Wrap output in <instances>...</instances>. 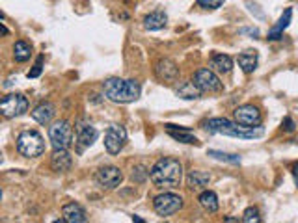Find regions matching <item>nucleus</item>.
I'll return each instance as SVG.
<instances>
[{
    "label": "nucleus",
    "instance_id": "f257e3e1",
    "mask_svg": "<svg viewBox=\"0 0 298 223\" xmlns=\"http://www.w3.org/2000/svg\"><path fill=\"white\" fill-rule=\"evenodd\" d=\"M149 179L160 190H174L179 188L181 181H183V166L179 160L175 158H160L155 162V166L149 171Z\"/></svg>",
    "mask_w": 298,
    "mask_h": 223
},
{
    "label": "nucleus",
    "instance_id": "f03ea898",
    "mask_svg": "<svg viewBox=\"0 0 298 223\" xmlns=\"http://www.w3.org/2000/svg\"><path fill=\"white\" fill-rule=\"evenodd\" d=\"M103 93L108 101L116 104H129L138 101L142 87L136 80H125V78H107L103 82Z\"/></svg>",
    "mask_w": 298,
    "mask_h": 223
},
{
    "label": "nucleus",
    "instance_id": "7ed1b4c3",
    "mask_svg": "<svg viewBox=\"0 0 298 223\" xmlns=\"http://www.w3.org/2000/svg\"><path fill=\"white\" fill-rule=\"evenodd\" d=\"M203 127L209 132H215V134H224V136H233V138H242V140H256V138H261L265 134V128L261 125L257 127H242L239 123H233L226 117H212V119H207L203 123Z\"/></svg>",
    "mask_w": 298,
    "mask_h": 223
},
{
    "label": "nucleus",
    "instance_id": "20e7f679",
    "mask_svg": "<svg viewBox=\"0 0 298 223\" xmlns=\"http://www.w3.org/2000/svg\"><path fill=\"white\" fill-rule=\"evenodd\" d=\"M17 151L21 152L25 158L41 157L43 152H45L43 136L37 130H23L17 136Z\"/></svg>",
    "mask_w": 298,
    "mask_h": 223
},
{
    "label": "nucleus",
    "instance_id": "39448f33",
    "mask_svg": "<svg viewBox=\"0 0 298 223\" xmlns=\"http://www.w3.org/2000/svg\"><path fill=\"white\" fill-rule=\"evenodd\" d=\"M153 208L159 216L170 218V216H174L175 212H179L181 208H183V197L177 195V193L164 192L153 199Z\"/></svg>",
    "mask_w": 298,
    "mask_h": 223
},
{
    "label": "nucleus",
    "instance_id": "423d86ee",
    "mask_svg": "<svg viewBox=\"0 0 298 223\" xmlns=\"http://www.w3.org/2000/svg\"><path fill=\"white\" fill-rule=\"evenodd\" d=\"M97 138L99 130L93 125H90L84 119L75 123V147H77V152H84L86 149H90L97 142Z\"/></svg>",
    "mask_w": 298,
    "mask_h": 223
},
{
    "label": "nucleus",
    "instance_id": "0eeeda50",
    "mask_svg": "<svg viewBox=\"0 0 298 223\" xmlns=\"http://www.w3.org/2000/svg\"><path fill=\"white\" fill-rule=\"evenodd\" d=\"M192 82L200 87L201 93H220L224 90V84H222L218 75L212 71L211 67H203L200 71H196Z\"/></svg>",
    "mask_w": 298,
    "mask_h": 223
},
{
    "label": "nucleus",
    "instance_id": "6e6552de",
    "mask_svg": "<svg viewBox=\"0 0 298 223\" xmlns=\"http://www.w3.org/2000/svg\"><path fill=\"white\" fill-rule=\"evenodd\" d=\"M49 140L52 149H69L73 143V128L67 121H56L49 128Z\"/></svg>",
    "mask_w": 298,
    "mask_h": 223
},
{
    "label": "nucleus",
    "instance_id": "1a4fd4ad",
    "mask_svg": "<svg viewBox=\"0 0 298 223\" xmlns=\"http://www.w3.org/2000/svg\"><path fill=\"white\" fill-rule=\"evenodd\" d=\"M26 110H28V99L23 93H10V95H6L2 99V102H0V112L8 119L23 116Z\"/></svg>",
    "mask_w": 298,
    "mask_h": 223
},
{
    "label": "nucleus",
    "instance_id": "9d476101",
    "mask_svg": "<svg viewBox=\"0 0 298 223\" xmlns=\"http://www.w3.org/2000/svg\"><path fill=\"white\" fill-rule=\"evenodd\" d=\"M127 145V130L121 125H112L108 127L104 134V149L108 154H119V151Z\"/></svg>",
    "mask_w": 298,
    "mask_h": 223
},
{
    "label": "nucleus",
    "instance_id": "9b49d317",
    "mask_svg": "<svg viewBox=\"0 0 298 223\" xmlns=\"http://www.w3.org/2000/svg\"><path fill=\"white\" fill-rule=\"evenodd\" d=\"M95 181L104 190H114L123 183V173L116 166H104L95 173Z\"/></svg>",
    "mask_w": 298,
    "mask_h": 223
},
{
    "label": "nucleus",
    "instance_id": "f8f14e48",
    "mask_svg": "<svg viewBox=\"0 0 298 223\" xmlns=\"http://www.w3.org/2000/svg\"><path fill=\"white\" fill-rule=\"evenodd\" d=\"M233 117H235V121L242 127H257V125H261V112L257 110L253 104H242V106L235 108L233 112Z\"/></svg>",
    "mask_w": 298,
    "mask_h": 223
},
{
    "label": "nucleus",
    "instance_id": "ddd939ff",
    "mask_svg": "<svg viewBox=\"0 0 298 223\" xmlns=\"http://www.w3.org/2000/svg\"><path fill=\"white\" fill-rule=\"evenodd\" d=\"M155 75H157V78H159L162 84H174V82H177V78H179V67H177V63H175L174 60L164 58V60L157 61V65H155Z\"/></svg>",
    "mask_w": 298,
    "mask_h": 223
},
{
    "label": "nucleus",
    "instance_id": "4468645a",
    "mask_svg": "<svg viewBox=\"0 0 298 223\" xmlns=\"http://www.w3.org/2000/svg\"><path fill=\"white\" fill-rule=\"evenodd\" d=\"M73 166V157L67 152V149H54L51 157V167L52 171L56 173H66L69 171Z\"/></svg>",
    "mask_w": 298,
    "mask_h": 223
},
{
    "label": "nucleus",
    "instance_id": "2eb2a0df",
    "mask_svg": "<svg viewBox=\"0 0 298 223\" xmlns=\"http://www.w3.org/2000/svg\"><path fill=\"white\" fill-rule=\"evenodd\" d=\"M166 130H168V134H170L174 140H177V142L181 143H188V145H200V142H198V138L194 136L190 132V128L186 127H177V125H172V123H168V125H164Z\"/></svg>",
    "mask_w": 298,
    "mask_h": 223
},
{
    "label": "nucleus",
    "instance_id": "dca6fc26",
    "mask_svg": "<svg viewBox=\"0 0 298 223\" xmlns=\"http://www.w3.org/2000/svg\"><path fill=\"white\" fill-rule=\"evenodd\" d=\"M211 183V175L205 171H200V169H192L186 177V184L190 188L192 192H203Z\"/></svg>",
    "mask_w": 298,
    "mask_h": 223
},
{
    "label": "nucleus",
    "instance_id": "f3484780",
    "mask_svg": "<svg viewBox=\"0 0 298 223\" xmlns=\"http://www.w3.org/2000/svg\"><path fill=\"white\" fill-rule=\"evenodd\" d=\"M62 216L66 219V223H84L88 221L86 210L78 203H67L62 208Z\"/></svg>",
    "mask_w": 298,
    "mask_h": 223
},
{
    "label": "nucleus",
    "instance_id": "a211bd4d",
    "mask_svg": "<svg viewBox=\"0 0 298 223\" xmlns=\"http://www.w3.org/2000/svg\"><path fill=\"white\" fill-rule=\"evenodd\" d=\"M54 116H56V106L52 102H41V104H37L34 108V112H32V117L39 125H49L54 119Z\"/></svg>",
    "mask_w": 298,
    "mask_h": 223
},
{
    "label": "nucleus",
    "instance_id": "6ab92c4d",
    "mask_svg": "<svg viewBox=\"0 0 298 223\" xmlns=\"http://www.w3.org/2000/svg\"><path fill=\"white\" fill-rule=\"evenodd\" d=\"M209 67H211L215 73H220V75H227L231 73L233 69V60L231 56L227 54H215L209 61Z\"/></svg>",
    "mask_w": 298,
    "mask_h": 223
},
{
    "label": "nucleus",
    "instance_id": "aec40b11",
    "mask_svg": "<svg viewBox=\"0 0 298 223\" xmlns=\"http://www.w3.org/2000/svg\"><path fill=\"white\" fill-rule=\"evenodd\" d=\"M291 19H293V10H291V8H287V10L283 11V15L280 17V20H278V25L274 26L272 30L268 32V39H270V41L282 39L283 30H285V28H287V26L291 25Z\"/></svg>",
    "mask_w": 298,
    "mask_h": 223
},
{
    "label": "nucleus",
    "instance_id": "412c9836",
    "mask_svg": "<svg viewBox=\"0 0 298 223\" xmlns=\"http://www.w3.org/2000/svg\"><path fill=\"white\" fill-rule=\"evenodd\" d=\"M237 61H239V67H241L246 75H252V73L257 69V52L256 51L241 52L239 58H237Z\"/></svg>",
    "mask_w": 298,
    "mask_h": 223
},
{
    "label": "nucleus",
    "instance_id": "4be33fe9",
    "mask_svg": "<svg viewBox=\"0 0 298 223\" xmlns=\"http://www.w3.org/2000/svg\"><path fill=\"white\" fill-rule=\"evenodd\" d=\"M168 23V17H166L164 11H153V13H149L145 15L144 19V28L145 30H162Z\"/></svg>",
    "mask_w": 298,
    "mask_h": 223
},
{
    "label": "nucleus",
    "instance_id": "5701e85b",
    "mask_svg": "<svg viewBox=\"0 0 298 223\" xmlns=\"http://www.w3.org/2000/svg\"><path fill=\"white\" fill-rule=\"evenodd\" d=\"M198 201H200L201 208L205 210V212L209 214H215L216 210H218V197H216V193L211 192V190H203V192L200 193V197H198Z\"/></svg>",
    "mask_w": 298,
    "mask_h": 223
},
{
    "label": "nucleus",
    "instance_id": "b1692460",
    "mask_svg": "<svg viewBox=\"0 0 298 223\" xmlns=\"http://www.w3.org/2000/svg\"><path fill=\"white\" fill-rule=\"evenodd\" d=\"M175 93H177V97L185 99V101H196V99L201 97V90L196 86L194 82H183V84H179Z\"/></svg>",
    "mask_w": 298,
    "mask_h": 223
},
{
    "label": "nucleus",
    "instance_id": "393cba45",
    "mask_svg": "<svg viewBox=\"0 0 298 223\" xmlns=\"http://www.w3.org/2000/svg\"><path fill=\"white\" fill-rule=\"evenodd\" d=\"M32 56V47L26 43V41H17L15 45H13V58H15V61H26L30 60Z\"/></svg>",
    "mask_w": 298,
    "mask_h": 223
},
{
    "label": "nucleus",
    "instance_id": "a878e982",
    "mask_svg": "<svg viewBox=\"0 0 298 223\" xmlns=\"http://www.w3.org/2000/svg\"><path fill=\"white\" fill-rule=\"evenodd\" d=\"M209 157L216 158V160H222V162H227V164L241 162V157H237V154H227V152H222V151H209Z\"/></svg>",
    "mask_w": 298,
    "mask_h": 223
},
{
    "label": "nucleus",
    "instance_id": "bb28decb",
    "mask_svg": "<svg viewBox=\"0 0 298 223\" xmlns=\"http://www.w3.org/2000/svg\"><path fill=\"white\" fill-rule=\"evenodd\" d=\"M242 221L244 223H261V216H259V210L256 207H250L244 210L242 214Z\"/></svg>",
    "mask_w": 298,
    "mask_h": 223
},
{
    "label": "nucleus",
    "instance_id": "cd10ccee",
    "mask_svg": "<svg viewBox=\"0 0 298 223\" xmlns=\"http://www.w3.org/2000/svg\"><path fill=\"white\" fill-rule=\"evenodd\" d=\"M131 179H133L134 183H144L145 179H147V171H145L144 166H136L131 173Z\"/></svg>",
    "mask_w": 298,
    "mask_h": 223
},
{
    "label": "nucleus",
    "instance_id": "c85d7f7f",
    "mask_svg": "<svg viewBox=\"0 0 298 223\" xmlns=\"http://www.w3.org/2000/svg\"><path fill=\"white\" fill-rule=\"evenodd\" d=\"M224 4V0H198V6L203 10H218Z\"/></svg>",
    "mask_w": 298,
    "mask_h": 223
},
{
    "label": "nucleus",
    "instance_id": "c756f323",
    "mask_svg": "<svg viewBox=\"0 0 298 223\" xmlns=\"http://www.w3.org/2000/svg\"><path fill=\"white\" fill-rule=\"evenodd\" d=\"M41 71H43V56H39L36 63H34V67L30 69V73H28V78H37V76L41 75Z\"/></svg>",
    "mask_w": 298,
    "mask_h": 223
},
{
    "label": "nucleus",
    "instance_id": "7c9ffc66",
    "mask_svg": "<svg viewBox=\"0 0 298 223\" xmlns=\"http://www.w3.org/2000/svg\"><path fill=\"white\" fill-rule=\"evenodd\" d=\"M282 128L285 132H293L294 130V121L291 119V117H285V119L282 121Z\"/></svg>",
    "mask_w": 298,
    "mask_h": 223
},
{
    "label": "nucleus",
    "instance_id": "2f4dec72",
    "mask_svg": "<svg viewBox=\"0 0 298 223\" xmlns=\"http://www.w3.org/2000/svg\"><path fill=\"white\" fill-rule=\"evenodd\" d=\"M248 8H250V11H252V13H257V17H259V19H265V13L257 10V6H256V4H252V2H248Z\"/></svg>",
    "mask_w": 298,
    "mask_h": 223
},
{
    "label": "nucleus",
    "instance_id": "473e14b6",
    "mask_svg": "<svg viewBox=\"0 0 298 223\" xmlns=\"http://www.w3.org/2000/svg\"><path fill=\"white\" fill-rule=\"evenodd\" d=\"M242 34H252V36H259V30L257 28H253V30H248V28H242Z\"/></svg>",
    "mask_w": 298,
    "mask_h": 223
},
{
    "label": "nucleus",
    "instance_id": "72a5a7b5",
    "mask_svg": "<svg viewBox=\"0 0 298 223\" xmlns=\"http://www.w3.org/2000/svg\"><path fill=\"white\" fill-rule=\"evenodd\" d=\"M293 175H294V183L298 184V164H294V167H293Z\"/></svg>",
    "mask_w": 298,
    "mask_h": 223
},
{
    "label": "nucleus",
    "instance_id": "f704fd0d",
    "mask_svg": "<svg viewBox=\"0 0 298 223\" xmlns=\"http://www.w3.org/2000/svg\"><path fill=\"white\" fill-rule=\"evenodd\" d=\"M133 221H136V223H144V219L138 218V216H133Z\"/></svg>",
    "mask_w": 298,
    "mask_h": 223
},
{
    "label": "nucleus",
    "instance_id": "c9c22d12",
    "mask_svg": "<svg viewBox=\"0 0 298 223\" xmlns=\"http://www.w3.org/2000/svg\"><path fill=\"white\" fill-rule=\"evenodd\" d=\"M2 34H4V36H8V28L4 26V23H2Z\"/></svg>",
    "mask_w": 298,
    "mask_h": 223
}]
</instances>
